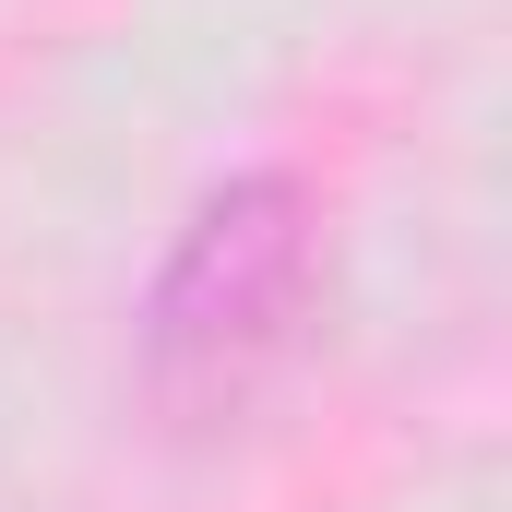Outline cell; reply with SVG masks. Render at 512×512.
I'll use <instances>...</instances> for the list:
<instances>
[{"label":"cell","instance_id":"cell-1","mask_svg":"<svg viewBox=\"0 0 512 512\" xmlns=\"http://www.w3.org/2000/svg\"><path fill=\"white\" fill-rule=\"evenodd\" d=\"M310 322H322V191L298 167L215 179L179 215L131 322L143 417L167 441H239L310 358Z\"/></svg>","mask_w":512,"mask_h":512}]
</instances>
